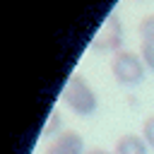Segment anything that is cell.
I'll return each mask as SVG.
<instances>
[{
	"label": "cell",
	"instance_id": "cell-1",
	"mask_svg": "<svg viewBox=\"0 0 154 154\" xmlns=\"http://www.w3.org/2000/svg\"><path fill=\"white\" fill-rule=\"evenodd\" d=\"M63 101L67 103V108L82 118L91 116L96 108H99V99H96V91L89 87V82L82 77V75H72L63 89Z\"/></svg>",
	"mask_w": 154,
	"mask_h": 154
},
{
	"label": "cell",
	"instance_id": "cell-4",
	"mask_svg": "<svg viewBox=\"0 0 154 154\" xmlns=\"http://www.w3.org/2000/svg\"><path fill=\"white\" fill-rule=\"evenodd\" d=\"M84 137L75 130H63L46 147V154H84Z\"/></svg>",
	"mask_w": 154,
	"mask_h": 154
},
{
	"label": "cell",
	"instance_id": "cell-8",
	"mask_svg": "<svg viewBox=\"0 0 154 154\" xmlns=\"http://www.w3.org/2000/svg\"><path fill=\"white\" fill-rule=\"evenodd\" d=\"M142 137H144V142L154 149V116H149V118L144 120V125H142Z\"/></svg>",
	"mask_w": 154,
	"mask_h": 154
},
{
	"label": "cell",
	"instance_id": "cell-9",
	"mask_svg": "<svg viewBox=\"0 0 154 154\" xmlns=\"http://www.w3.org/2000/svg\"><path fill=\"white\" fill-rule=\"evenodd\" d=\"M60 123H63L60 113H58V111H53V113H51V118H48V123H46V128H43V135H53L55 130H60Z\"/></svg>",
	"mask_w": 154,
	"mask_h": 154
},
{
	"label": "cell",
	"instance_id": "cell-5",
	"mask_svg": "<svg viewBox=\"0 0 154 154\" xmlns=\"http://www.w3.org/2000/svg\"><path fill=\"white\" fill-rule=\"evenodd\" d=\"M147 142H144V137H140V135H123V137H118V142H116V154H147Z\"/></svg>",
	"mask_w": 154,
	"mask_h": 154
},
{
	"label": "cell",
	"instance_id": "cell-2",
	"mask_svg": "<svg viewBox=\"0 0 154 154\" xmlns=\"http://www.w3.org/2000/svg\"><path fill=\"white\" fill-rule=\"evenodd\" d=\"M144 60L140 53H132V51H118L113 58H111V72L116 77V82L120 84H140L144 79Z\"/></svg>",
	"mask_w": 154,
	"mask_h": 154
},
{
	"label": "cell",
	"instance_id": "cell-7",
	"mask_svg": "<svg viewBox=\"0 0 154 154\" xmlns=\"http://www.w3.org/2000/svg\"><path fill=\"white\" fill-rule=\"evenodd\" d=\"M140 55H142L144 65H147L149 70H154V41H142V46H140Z\"/></svg>",
	"mask_w": 154,
	"mask_h": 154
},
{
	"label": "cell",
	"instance_id": "cell-6",
	"mask_svg": "<svg viewBox=\"0 0 154 154\" xmlns=\"http://www.w3.org/2000/svg\"><path fill=\"white\" fill-rule=\"evenodd\" d=\"M137 31H140V36H142V41H154V14H149V17H144V19L140 22V26H137Z\"/></svg>",
	"mask_w": 154,
	"mask_h": 154
},
{
	"label": "cell",
	"instance_id": "cell-10",
	"mask_svg": "<svg viewBox=\"0 0 154 154\" xmlns=\"http://www.w3.org/2000/svg\"><path fill=\"white\" fill-rule=\"evenodd\" d=\"M84 154H111V152H106V149H101V147H94V149H87Z\"/></svg>",
	"mask_w": 154,
	"mask_h": 154
},
{
	"label": "cell",
	"instance_id": "cell-3",
	"mask_svg": "<svg viewBox=\"0 0 154 154\" xmlns=\"http://www.w3.org/2000/svg\"><path fill=\"white\" fill-rule=\"evenodd\" d=\"M120 43H123V24H120L118 14H111V17L106 19L103 29L96 34L94 48L101 51V53H108V51L118 53V51H120Z\"/></svg>",
	"mask_w": 154,
	"mask_h": 154
}]
</instances>
